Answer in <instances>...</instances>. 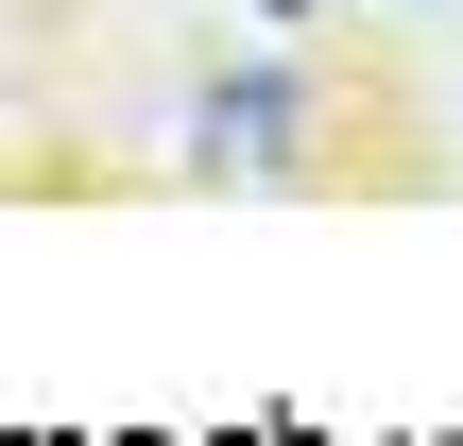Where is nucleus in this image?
Returning <instances> with one entry per match:
<instances>
[{"instance_id":"nucleus-1","label":"nucleus","mask_w":463,"mask_h":446,"mask_svg":"<svg viewBox=\"0 0 463 446\" xmlns=\"http://www.w3.org/2000/svg\"><path fill=\"white\" fill-rule=\"evenodd\" d=\"M292 138H309L292 69H241V86H206V155H223V172H292Z\"/></svg>"},{"instance_id":"nucleus-2","label":"nucleus","mask_w":463,"mask_h":446,"mask_svg":"<svg viewBox=\"0 0 463 446\" xmlns=\"http://www.w3.org/2000/svg\"><path fill=\"white\" fill-rule=\"evenodd\" d=\"M258 17H309V0H258Z\"/></svg>"}]
</instances>
